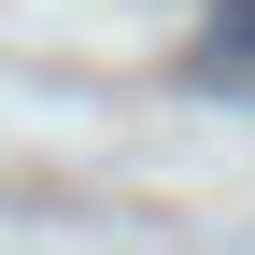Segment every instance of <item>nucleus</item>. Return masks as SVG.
<instances>
[{"label":"nucleus","mask_w":255,"mask_h":255,"mask_svg":"<svg viewBox=\"0 0 255 255\" xmlns=\"http://www.w3.org/2000/svg\"><path fill=\"white\" fill-rule=\"evenodd\" d=\"M184 71H199V85H227V100H255V0H213Z\"/></svg>","instance_id":"1"}]
</instances>
